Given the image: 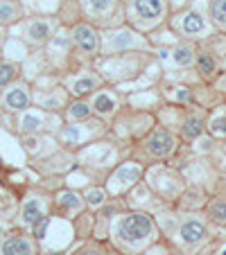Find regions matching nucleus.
<instances>
[{
  "mask_svg": "<svg viewBox=\"0 0 226 255\" xmlns=\"http://www.w3.org/2000/svg\"><path fill=\"white\" fill-rule=\"evenodd\" d=\"M152 231H154V224L147 215H129L120 222V235L125 240H145L147 235H152Z\"/></svg>",
  "mask_w": 226,
  "mask_h": 255,
  "instance_id": "obj_1",
  "label": "nucleus"
},
{
  "mask_svg": "<svg viewBox=\"0 0 226 255\" xmlns=\"http://www.w3.org/2000/svg\"><path fill=\"white\" fill-rule=\"evenodd\" d=\"M75 41H77V45L84 52H95L97 50V34L86 25H79L75 29Z\"/></svg>",
  "mask_w": 226,
  "mask_h": 255,
  "instance_id": "obj_2",
  "label": "nucleus"
},
{
  "mask_svg": "<svg viewBox=\"0 0 226 255\" xmlns=\"http://www.w3.org/2000/svg\"><path fill=\"white\" fill-rule=\"evenodd\" d=\"M174 147V140L170 133H165V131H159L156 135H152V140H149V151L154 156H165L170 154Z\"/></svg>",
  "mask_w": 226,
  "mask_h": 255,
  "instance_id": "obj_3",
  "label": "nucleus"
},
{
  "mask_svg": "<svg viewBox=\"0 0 226 255\" xmlns=\"http://www.w3.org/2000/svg\"><path fill=\"white\" fill-rule=\"evenodd\" d=\"M34 249L25 237H11L2 244V255H32Z\"/></svg>",
  "mask_w": 226,
  "mask_h": 255,
  "instance_id": "obj_4",
  "label": "nucleus"
},
{
  "mask_svg": "<svg viewBox=\"0 0 226 255\" xmlns=\"http://www.w3.org/2000/svg\"><path fill=\"white\" fill-rule=\"evenodd\" d=\"M5 104L9 106L11 111H23V109H27L29 97L23 88H11V91L5 95Z\"/></svg>",
  "mask_w": 226,
  "mask_h": 255,
  "instance_id": "obj_5",
  "label": "nucleus"
},
{
  "mask_svg": "<svg viewBox=\"0 0 226 255\" xmlns=\"http://www.w3.org/2000/svg\"><path fill=\"white\" fill-rule=\"evenodd\" d=\"M136 11L143 18H156L163 11V2L161 0H136Z\"/></svg>",
  "mask_w": 226,
  "mask_h": 255,
  "instance_id": "obj_6",
  "label": "nucleus"
},
{
  "mask_svg": "<svg viewBox=\"0 0 226 255\" xmlns=\"http://www.w3.org/2000/svg\"><path fill=\"white\" fill-rule=\"evenodd\" d=\"M204 235H206V228H204L199 222H188V224H183V228H181V237H183V242H188V244L199 242Z\"/></svg>",
  "mask_w": 226,
  "mask_h": 255,
  "instance_id": "obj_7",
  "label": "nucleus"
},
{
  "mask_svg": "<svg viewBox=\"0 0 226 255\" xmlns=\"http://www.w3.org/2000/svg\"><path fill=\"white\" fill-rule=\"evenodd\" d=\"M43 219V215H41V203L39 201H27L23 206V222L25 224H36Z\"/></svg>",
  "mask_w": 226,
  "mask_h": 255,
  "instance_id": "obj_8",
  "label": "nucleus"
},
{
  "mask_svg": "<svg viewBox=\"0 0 226 255\" xmlns=\"http://www.w3.org/2000/svg\"><path fill=\"white\" fill-rule=\"evenodd\" d=\"M183 29H186L188 34L204 32V18L197 14V11H190V14L183 16Z\"/></svg>",
  "mask_w": 226,
  "mask_h": 255,
  "instance_id": "obj_9",
  "label": "nucleus"
},
{
  "mask_svg": "<svg viewBox=\"0 0 226 255\" xmlns=\"http://www.w3.org/2000/svg\"><path fill=\"white\" fill-rule=\"evenodd\" d=\"M27 34H29V39L32 41H45L48 39V34H50V27L45 23H32Z\"/></svg>",
  "mask_w": 226,
  "mask_h": 255,
  "instance_id": "obj_10",
  "label": "nucleus"
},
{
  "mask_svg": "<svg viewBox=\"0 0 226 255\" xmlns=\"http://www.w3.org/2000/svg\"><path fill=\"white\" fill-rule=\"evenodd\" d=\"M211 14L217 23H226V0H213Z\"/></svg>",
  "mask_w": 226,
  "mask_h": 255,
  "instance_id": "obj_11",
  "label": "nucleus"
},
{
  "mask_svg": "<svg viewBox=\"0 0 226 255\" xmlns=\"http://www.w3.org/2000/svg\"><path fill=\"white\" fill-rule=\"evenodd\" d=\"M174 61H177L179 66H188V63H193V50L186 48V45L177 48L174 50Z\"/></svg>",
  "mask_w": 226,
  "mask_h": 255,
  "instance_id": "obj_12",
  "label": "nucleus"
},
{
  "mask_svg": "<svg viewBox=\"0 0 226 255\" xmlns=\"http://www.w3.org/2000/svg\"><path fill=\"white\" fill-rule=\"evenodd\" d=\"M113 106H116V102H113V97H109V95H97L95 97V109L100 113H109V111H113Z\"/></svg>",
  "mask_w": 226,
  "mask_h": 255,
  "instance_id": "obj_13",
  "label": "nucleus"
},
{
  "mask_svg": "<svg viewBox=\"0 0 226 255\" xmlns=\"http://www.w3.org/2000/svg\"><path fill=\"white\" fill-rule=\"evenodd\" d=\"M202 129H204L202 122L193 118V120H188L186 127H183V135H186V138H197V135L202 133Z\"/></svg>",
  "mask_w": 226,
  "mask_h": 255,
  "instance_id": "obj_14",
  "label": "nucleus"
},
{
  "mask_svg": "<svg viewBox=\"0 0 226 255\" xmlns=\"http://www.w3.org/2000/svg\"><path fill=\"white\" fill-rule=\"evenodd\" d=\"M14 77H16L14 66H9V63H2V66H0V86H7V84H9Z\"/></svg>",
  "mask_w": 226,
  "mask_h": 255,
  "instance_id": "obj_15",
  "label": "nucleus"
},
{
  "mask_svg": "<svg viewBox=\"0 0 226 255\" xmlns=\"http://www.w3.org/2000/svg\"><path fill=\"white\" fill-rule=\"evenodd\" d=\"M93 86H95L93 79H79V82L75 84V88H72V93H75V95H86V93L93 91Z\"/></svg>",
  "mask_w": 226,
  "mask_h": 255,
  "instance_id": "obj_16",
  "label": "nucleus"
},
{
  "mask_svg": "<svg viewBox=\"0 0 226 255\" xmlns=\"http://www.w3.org/2000/svg\"><path fill=\"white\" fill-rule=\"evenodd\" d=\"M197 66H199V72H204V75H211V72L215 70V63H213V59L208 57V54H202V57H199Z\"/></svg>",
  "mask_w": 226,
  "mask_h": 255,
  "instance_id": "obj_17",
  "label": "nucleus"
},
{
  "mask_svg": "<svg viewBox=\"0 0 226 255\" xmlns=\"http://www.w3.org/2000/svg\"><path fill=\"white\" fill-rule=\"evenodd\" d=\"M88 113H91V109H88L86 104H75L70 109V118H72V120H84V118H88Z\"/></svg>",
  "mask_w": 226,
  "mask_h": 255,
  "instance_id": "obj_18",
  "label": "nucleus"
},
{
  "mask_svg": "<svg viewBox=\"0 0 226 255\" xmlns=\"http://www.w3.org/2000/svg\"><path fill=\"white\" fill-rule=\"evenodd\" d=\"M59 201H61V206H66V208H79V206H82L79 197H77V194H72V192H63Z\"/></svg>",
  "mask_w": 226,
  "mask_h": 255,
  "instance_id": "obj_19",
  "label": "nucleus"
},
{
  "mask_svg": "<svg viewBox=\"0 0 226 255\" xmlns=\"http://www.w3.org/2000/svg\"><path fill=\"white\" fill-rule=\"evenodd\" d=\"M211 215L215 217L217 222H226V201H217L215 206L211 208Z\"/></svg>",
  "mask_w": 226,
  "mask_h": 255,
  "instance_id": "obj_20",
  "label": "nucleus"
},
{
  "mask_svg": "<svg viewBox=\"0 0 226 255\" xmlns=\"http://www.w3.org/2000/svg\"><path fill=\"white\" fill-rule=\"evenodd\" d=\"M211 131H213L215 135H226V118H220V120L213 122Z\"/></svg>",
  "mask_w": 226,
  "mask_h": 255,
  "instance_id": "obj_21",
  "label": "nucleus"
},
{
  "mask_svg": "<svg viewBox=\"0 0 226 255\" xmlns=\"http://www.w3.org/2000/svg\"><path fill=\"white\" fill-rule=\"evenodd\" d=\"M102 201H104V192H102V190H91V192H88V203H91V206H100Z\"/></svg>",
  "mask_w": 226,
  "mask_h": 255,
  "instance_id": "obj_22",
  "label": "nucleus"
},
{
  "mask_svg": "<svg viewBox=\"0 0 226 255\" xmlns=\"http://www.w3.org/2000/svg\"><path fill=\"white\" fill-rule=\"evenodd\" d=\"M45 228H48V217H43L41 222L34 224V235H36V237H43L45 235Z\"/></svg>",
  "mask_w": 226,
  "mask_h": 255,
  "instance_id": "obj_23",
  "label": "nucleus"
},
{
  "mask_svg": "<svg viewBox=\"0 0 226 255\" xmlns=\"http://www.w3.org/2000/svg\"><path fill=\"white\" fill-rule=\"evenodd\" d=\"M91 2V7L95 11H104V9H109V5H111V0H88Z\"/></svg>",
  "mask_w": 226,
  "mask_h": 255,
  "instance_id": "obj_24",
  "label": "nucleus"
},
{
  "mask_svg": "<svg viewBox=\"0 0 226 255\" xmlns=\"http://www.w3.org/2000/svg\"><path fill=\"white\" fill-rule=\"evenodd\" d=\"M0 18H2V20H11V18H14V9H11L9 5H2V7H0Z\"/></svg>",
  "mask_w": 226,
  "mask_h": 255,
  "instance_id": "obj_25",
  "label": "nucleus"
},
{
  "mask_svg": "<svg viewBox=\"0 0 226 255\" xmlns=\"http://www.w3.org/2000/svg\"><path fill=\"white\" fill-rule=\"evenodd\" d=\"M41 125V122H39V118H25V122H23V127H25V129H29V131H32V129H36V127H39Z\"/></svg>",
  "mask_w": 226,
  "mask_h": 255,
  "instance_id": "obj_26",
  "label": "nucleus"
},
{
  "mask_svg": "<svg viewBox=\"0 0 226 255\" xmlns=\"http://www.w3.org/2000/svg\"><path fill=\"white\" fill-rule=\"evenodd\" d=\"M179 100H190V93H179Z\"/></svg>",
  "mask_w": 226,
  "mask_h": 255,
  "instance_id": "obj_27",
  "label": "nucleus"
},
{
  "mask_svg": "<svg viewBox=\"0 0 226 255\" xmlns=\"http://www.w3.org/2000/svg\"><path fill=\"white\" fill-rule=\"evenodd\" d=\"M84 255H102V253H97V251H88V253H84Z\"/></svg>",
  "mask_w": 226,
  "mask_h": 255,
  "instance_id": "obj_28",
  "label": "nucleus"
},
{
  "mask_svg": "<svg viewBox=\"0 0 226 255\" xmlns=\"http://www.w3.org/2000/svg\"><path fill=\"white\" fill-rule=\"evenodd\" d=\"M222 255H226V249H224V253H222Z\"/></svg>",
  "mask_w": 226,
  "mask_h": 255,
  "instance_id": "obj_29",
  "label": "nucleus"
},
{
  "mask_svg": "<svg viewBox=\"0 0 226 255\" xmlns=\"http://www.w3.org/2000/svg\"><path fill=\"white\" fill-rule=\"evenodd\" d=\"M52 255H59V253H52Z\"/></svg>",
  "mask_w": 226,
  "mask_h": 255,
  "instance_id": "obj_30",
  "label": "nucleus"
}]
</instances>
